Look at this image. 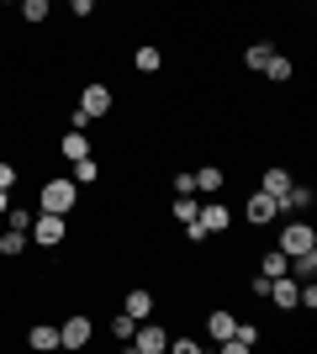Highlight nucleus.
Masks as SVG:
<instances>
[{
	"mask_svg": "<svg viewBox=\"0 0 317 354\" xmlns=\"http://www.w3.org/2000/svg\"><path fill=\"white\" fill-rule=\"evenodd\" d=\"M27 249V233H21V227H11V233L0 238V254H6V259H11V254H21Z\"/></svg>",
	"mask_w": 317,
	"mask_h": 354,
	"instance_id": "4be33fe9",
	"label": "nucleus"
},
{
	"mask_svg": "<svg viewBox=\"0 0 317 354\" xmlns=\"http://www.w3.org/2000/svg\"><path fill=\"white\" fill-rule=\"evenodd\" d=\"M243 217L254 222V227H265V222L280 217V201H275L270 191H254V196H249V212H243Z\"/></svg>",
	"mask_w": 317,
	"mask_h": 354,
	"instance_id": "39448f33",
	"label": "nucleus"
},
{
	"mask_svg": "<svg viewBox=\"0 0 317 354\" xmlns=\"http://www.w3.org/2000/svg\"><path fill=\"white\" fill-rule=\"evenodd\" d=\"M169 349H175V354H196L201 344H196V339H169Z\"/></svg>",
	"mask_w": 317,
	"mask_h": 354,
	"instance_id": "7c9ffc66",
	"label": "nucleus"
},
{
	"mask_svg": "<svg viewBox=\"0 0 317 354\" xmlns=\"http://www.w3.org/2000/svg\"><path fill=\"white\" fill-rule=\"evenodd\" d=\"M175 217H180V222H196V201H191V196H175Z\"/></svg>",
	"mask_w": 317,
	"mask_h": 354,
	"instance_id": "a878e982",
	"label": "nucleus"
},
{
	"mask_svg": "<svg viewBox=\"0 0 317 354\" xmlns=\"http://www.w3.org/2000/svg\"><path fill=\"white\" fill-rule=\"evenodd\" d=\"M312 249H317V233L307 227V222H286V227H280V254H286V259L312 254Z\"/></svg>",
	"mask_w": 317,
	"mask_h": 354,
	"instance_id": "f03ea898",
	"label": "nucleus"
},
{
	"mask_svg": "<svg viewBox=\"0 0 317 354\" xmlns=\"http://www.w3.org/2000/svg\"><path fill=\"white\" fill-rule=\"evenodd\" d=\"M6 6H16V0H6Z\"/></svg>",
	"mask_w": 317,
	"mask_h": 354,
	"instance_id": "f704fd0d",
	"label": "nucleus"
},
{
	"mask_svg": "<svg viewBox=\"0 0 317 354\" xmlns=\"http://www.w3.org/2000/svg\"><path fill=\"white\" fill-rule=\"evenodd\" d=\"M21 16H27L32 27H37V21H48V0H21Z\"/></svg>",
	"mask_w": 317,
	"mask_h": 354,
	"instance_id": "5701e85b",
	"label": "nucleus"
},
{
	"mask_svg": "<svg viewBox=\"0 0 317 354\" xmlns=\"http://www.w3.org/2000/svg\"><path fill=\"white\" fill-rule=\"evenodd\" d=\"M79 111H85V117H106V111H111V90H106V85H85V90H79Z\"/></svg>",
	"mask_w": 317,
	"mask_h": 354,
	"instance_id": "423d86ee",
	"label": "nucleus"
},
{
	"mask_svg": "<svg viewBox=\"0 0 317 354\" xmlns=\"http://www.w3.org/2000/svg\"><path fill=\"white\" fill-rule=\"evenodd\" d=\"M6 207H11V191H0V217H6Z\"/></svg>",
	"mask_w": 317,
	"mask_h": 354,
	"instance_id": "72a5a7b5",
	"label": "nucleus"
},
{
	"mask_svg": "<svg viewBox=\"0 0 317 354\" xmlns=\"http://www.w3.org/2000/svg\"><path fill=\"white\" fill-rule=\"evenodd\" d=\"M265 191H270L275 201H280V196L291 191V175H286V169H265Z\"/></svg>",
	"mask_w": 317,
	"mask_h": 354,
	"instance_id": "a211bd4d",
	"label": "nucleus"
},
{
	"mask_svg": "<svg viewBox=\"0 0 317 354\" xmlns=\"http://www.w3.org/2000/svg\"><path fill=\"white\" fill-rule=\"evenodd\" d=\"M312 207V191H307V185H291L286 196H280V212H307Z\"/></svg>",
	"mask_w": 317,
	"mask_h": 354,
	"instance_id": "2eb2a0df",
	"label": "nucleus"
},
{
	"mask_svg": "<svg viewBox=\"0 0 317 354\" xmlns=\"http://www.w3.org/2000/svg\"><path fill=\"white\" fill-rule=\"evenodd\" d=\"M233 328H238V317H233V312H211V317H206V333H211L217 344L233 339Z\"/></svg>",
	"mask_w": 317,
	"mask_h": 354,
	"instance_id": "ddd939ff",
	"label": "nucleus"
},
{
	"mask_svg": "<svg viewBox=\"0 0 317 354\" xmlns=\"http://www.w3.org/2000/svg\"><path fill=\"white\" fill-rule=\"evenodd\" d=\"M159 64H164V53L153 43H137L133 48V69H143V74H159Z\"/></svg>",
	"mask_w": 317,
	"mask_h": 354,
	"instance_id": "9d476101",
	"label": "nucleus"
},
{
	"mask_svg": "<svg viewBox=\"0 0 317 354\" xmlns=\"http://www.w3.org/2000/svg\"><path fill=\"white\" fill-rule=\"evenodd\" d=\"M259 275H270V281H275V275H291V259H286L280 249H275V254H265V270H259Z\"/></svg>",
	"mask_w": 317,
	"mask_h": 354,
	"instance_id": "412c9836",
	"label": "nucleus"
},
{
	"mask_svg": "<svg viewBox=\"0 0 317 354\" xmlns=\"http://www.w3.org/2000/svg\"><path fill=\"white\" fill-rule=\"evenodd\" d=\"M90 344V317H69L59 328V349H85Z\"/></svg>",
	"mask_w": 317,
	"mask_h": 354,
	"instance_id": "0eeeda50",
	"label": "nucleus"
},
{
	"mask_svg": "<svg viewBox=\"0 0 317 354\" xmlns=\"http://www.w3.org/2000/svg\"><path fill=\"white\" fill-rule=\"evenodd\" d=\"M127 344H133L137 354H164V349H169V333H164L159 323H148V317H143V323L133 328V339H127Z\"/></svg>",
	"mask_w": 317,
	"mask_h": 354,
	"instance_id": "7ed1b4c3",
	"label": "nucleus"
},
{
	"mask_svg": "<svg viewBox=\"0 0 317 354\" xmlns=\"http://www.w3.org/2000/svg\"><path fill=\"white\" fill-rule=\"evenodd\" d=\"M233 339H238V344H249V349H254V344H259V328H254V323H238V328H233Z\"/></svg>",
	"mask_w": 317,
	"mask_h": 354,
	"instance_id": "cd10ccee",
	"label": "nucleus"
},
{
	"mask_svg": "<svg viewBox=\"0 0 317 354\" xmlns=\"http://www.w3.org/2000/svg\"><path fill=\"white\" fill-rule=\"evenodd\" d=\"M270 53H275L270 43H249V48H243V64H249V69H265V64H270Z\"/></svg>",
	"mask_w": 317,
	"mask_h": 354,
	"instance_id": "f3484780",
	"label": "nucleus"
},
{
	"mask_svg": "<svg viewBox=\"0 0 317 354\" xmlns=\"http://www.w3.org/2000/svg\"><path fill=\"white\" fill-rule=\"evenodd\" d=\"M259 74H270L275 85H286V80H291V59H280V53H270V64H265V69H259Z\"/></svg>",
	"mask_w": 317,
	"mask_h": 354,
	"instance_id": "6ab92c4d",
	"label": "nucleus"
},
{
	"mask_svg": "<svg viewBox=\"0 0 317 354\" xmlns=\"http://www.w3.org/2000/svg\"><path fill=\"white\" fill-rule=\"evenodd\" d=\"M191 175H196V191L222 196V169H217V164H201V169H191Z\"/></svg>",
	"mask_w": 317,
	"mask_h": 354,
	"instance_id": "9b49d317",
	"label": "nucleus"
},
{
	"mask_svg": "<svg viewBox=\"0 0 317 354\" xmlns=\"http://www.w3.org/2000/svg\"><path fill=\"white\" fill-rule=\"evenodd\" d=\"M11 185H16V169H11L6 159H0V191H11Z\"/></svg>",
	"mask_w": 317,
	"mask_h": 354,
	"instance_id": "2f4dec72",
	"label": "nucleus"
},
{
	"mask_svg": "<svg viewBox=\"0 0 317 354\" xmlns=\"http://www.w3.org/2000/svg\"><path fill=\"white\" fill-rule=\"evenodd\" d=\"M101 180V164L95 159H75V185H95Z\"/></svg>",
	"mask_w": 317,
	"mask_h": 354,
	"instance_id": "aec40b11",
	"label": "nucleus"
},
{
	"mask_svg": "<svg viewBox=\"0 0 317 354\" xmlns=\"http://www.w3.org/2000/svg\"><path fill=\"white\" fill-rule=\"evenodd\" d=\"M291 270H296L302 281H312V270H317V249H312V254H296V259H291Z\"/></svg>",
	"mask_w": 317,
	"mask_h": 354,
	"instance_id": "b1692460",
	"label": "nucleus"
},
{
	"mask_svg": "<svg viewBox=\"0 0 317 354\" xmlns=\"http://www.w3.org/2000/svg\"><path fill=\"white\" fill-rule=\"evenodd\" d=\"M75 196H79L75 180H48L43 196H37V207H43V212H59V217H64V212H75Z\"/></svg>",
	"mask_w": 317,
	"mask_h": 354,
	"instance_id": "f257e3e1",
	"label": "nucleus"
},
{
	"mask_svg": "<svg viewBox=\"0 0 317 354\" xmlns=\"http://www.w3.org/2000/svg\"><path fill=\"white\" fill-rule=\"evenodd\" d=\"M27 344H32V349H59V328L37 323V328H32V333H27Z\"/></svg>",
	"mask_w": 317,
	"mask_h": 354,
	"instance_id": "dca6fc26",
	"label": "nucleus"
},
{
	"mask_svg": "<svg viewBox=\"0 0 317 354\" xmlns=\"http://www.w3.org/2000/svg\"><path fill=\"white\" fill-rule=\"evenodd\" d=\"M133 317H127V312H117V317H111V333H117V339H133Z\"/></svg>",
	"mask_w": 317,
	"mask_h": 354,
	"instance_id": "393cba45",
	"label": "nucleus"
},
{
	"mask_svg": "<svg viewBox=\"0 0 317 354\" xmlns=\"http://www.w3.org/2000/svg\"><path fill=\"white\" fill-rule=\"evenodd\" d=\"M6 217H11V227H21V233L32 227V212H16V207H6Z\"/></svg>",
	"mask_w": 317,
	"mask_h": 354,
	"instance_id": "c85d7f7f",
	"label": "nucleus"
},
{
	"mask_svg": "<svg viewBox=\"0 0 317 354\" xmlns=\"http://www.w3.org/2000/svg\"><path fill=\"white\" fill-rule=\"evenodd\" d=\"M64 233H69V227H64L59 212H43V217H32V243H43V249H59Z\"/></svg>",
	"mask_w": 317,
	"mask_h": 354,
	"instance_id": "20e7f679",
	"label": "nucleus"
},
{
	"mask_svg": "<svg viewBox=\"0 0 317 354\" xmlns=\"http://www.w3.org/2000/svg\"><path fill=\"white\" fill-rule=\"evenodd\" d=\"M175 196H196V175H191V169L175 175Z\"/></svg>",
	"mask_w": 317,
	"mask_h": 354,
	"instance_id": "bb28decb",
	"label": "nucleus"
},
{
	"mask_svg": "<svg viewBox=\"0 0 317 354\" xmlns=\"http://www.w3.org/2000/svg\"><path fill=\"white\" fill-rule=\"evenodd\" d=\"M69 6H75V16H90L95 11V0H69Z\"/></svg>",
	"mask_w": 317,
	"mask_h": 354,
	"instance_id": "473e14b6",
	"label": "nucleus"
},
{
	"mask_svg": "<svg viewBox=\"0 0 317 354\" xmlns=\"http://www.w3.org/2000/svg\"><path fill=\"white\" fill-rule=\"evenodd\" d=\"M196 222L206 227V233H227V222H233V212H227L222 201H206V207H196Z\"/></svg>",
	"mask_w": 317,
	"mask_h": 354,
	"instance_id": "6e6552de",
	"label": "nucleus"
},
{
	"mask_svg": "<svg viewBox=\"0 0 317 354\" xmlns=\"http://www.w3.org/2000/svg\"><path fill=\"white\" fill-rule=\"evenodd\" d=\"M185 238H191V243H206L211 233H206V227H201V222H185Z\"/></svg>",
	"mask_w": 317,
	"mask_h": 354,
	"instance_id": "c756f323",
	"label": "nucleus"
},
{
	"mask_svg": "<svg viewBox=\"0 0 317 354\" xmlns=\"http://www.w3.org/2000/svg\"><path fill=\"white\" fill-rule=\"evenodd\" d=\"M122 312H127L133 323H143V317L153 312V296H148V291H127V307H122Z\"/></svg>",
	"mask_w": 317,
	"mask_h": 354,
	"instance_id": "4468645a",
	"label": "nucleus"
},
{
	"mask_svg": "<svg viewBox=\"0 0 317 354\" xmlns=\"http://www.w3.org/2000/svg\"><path fill=\"white\" fill-rule=\"evenodd\" d=\"M296 291H302V281H296V275H275V281H270V301H275V307H296Z\"/></svg>",
	"mask_w": 317,
	"mask_h": 354,
	"instance_id": "1a4fd4ad",
	"label": "nucleus"
},
{
	"mask_svg": "<svg viewBox=\"0 0 317 354\" xmlns=\"http://www.w3.org/2000/svg\"><path fill=\"white\" fill-rule=\"evenodd\" d=\"M64 159H69V164L90 159V133H75V127H69V138H64Z\"/></svg>",
	"mask_w": 317,
	"mask_h": 354,
	"instance_id": "f8f14e48",
	"label": "nucleus"
}]
</instances>
